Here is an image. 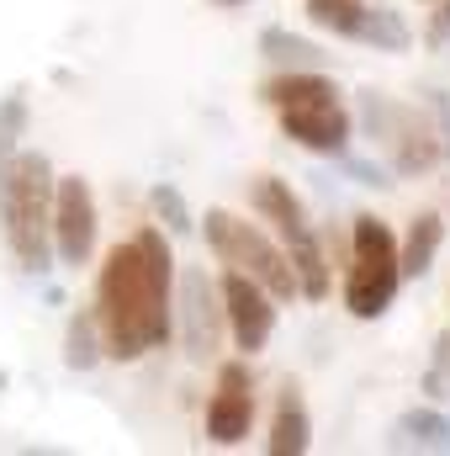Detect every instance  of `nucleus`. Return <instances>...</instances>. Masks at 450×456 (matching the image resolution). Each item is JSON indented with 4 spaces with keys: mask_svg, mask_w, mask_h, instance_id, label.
Wrapping results in <instances>:
<instances>
[{
    "mask_svg": "<svg viewBox=\"0 0 450 456\" xmlns=\"http://www.w3.org/2000/svg\"><path fill=\"white\" fill-rule=\"evenodd\" d=\"M96 330L101 355L143 361L175 335V249L165 228L149 224L107 249L96 271Z\"/></svg>",
    "mask_w": 450,
    "mask_h": 456,
    "instance_id": "obj_1",
    "label": "nucleus"
},
{
    "mask_svg": "<svg viewBox=\"0 0 450 456\" xmlns=\"http://www.w3.org/2000/svg\"><path fill=\"white\" fill-rule=\"evenodd\" d=\"M260 102L281 117V133L308 154H344L355 138V117L339 102L334 80L324 69H281L260 86Z\"/></svg>",
    "mask_w": 450,
    "mask_h": 456,
    "instance_id": "obj_2",
    "label": "nucleus"
},
{
    "mask_svg": "<svg viewBox=\"0 0 450 456\" xmlns=\"http://www.w3.org/2000/svg\"><path fill=\"white\" fill-rule=\"evenodd\" d=\"M53 165L37 149H16V159L0 175V233L21 271L43 276L53 265Z\"/></svg>",
    "mask_w": 450,
    "mask_h": 456,
    "instance_id": "obj_3",
    "label": "nucleus"
},
{
    "mask_svg": "<svg viewBox=\"0 0 450 456\" xmlns=\"http://www.w3.org/2000/svg\"><path fill=\"white\" fill-rule=\"evenodd\" d=\"M403 271H398V239L376 213H360L350 228V276H344V308L350 319H382L398 303Z\"/></svg>",
    "mask_w": 450,
    "mask_h": 456,
    "instance_id": "obj_4",
    "label": "nucleus"
},
{
    "mask_svg": "<svg viewBox=\"0 0 450 456\" xmlns=\"http://www.w3.org/2000/svg\"><path fill=\"white\" fill-rule=\"evenodd\" d=\"M207 249L223 260L228 271H244L249 281H260L276 303H292L297 297V276H292V260H286V249L265 233V228H254L249 218H238V213H228V208H207Z\"/></svg>",
    "mask_w": 450,
    "mask_h": 456,
    "instance_id": "obj_5",
    "label": "nucleus"
},
{
    "mask_svg": "<svg viewBox=\"0 0 450 456\" xmlns=\"http://www.w3.org/2000/svg\"><path fill=\"white\" fill-rule=\"evenodd\" d=\"M360 127L371 138H382V149L392 154V170L398 175H430L446 149H440V127L419 107H403L382 91H360Z\"/></svg>",
    "mask_w": 450,
    "mask_h": 456,
    "instance_id": "obj_6",
    "label": "nucleus"
},
{
    "mask_svg": "<svg viewBox=\"0 0 450 456\" xmlns=\"http://www.w3.org/2000/svg\"><path fill=\"white\" fill-rule=\"evenodd\" d=\"M175 335L186 345V361H197V366L218 361V350H223L228 335L223 297H218V281L202 265H186L181 281H175Z\"/></svg>",
    "mask_w": 450,
    "mask_h": 456,
    "instance_id": "obj_7",
    "label": "nucleus"
},
{
    "mask_svg": "<svg viewBox=\"0 0 450 456\" xmlns=\"http://www.w3.org/2000/svg\"><path fill=\"white\" fill-rule=\"evenodd\" d=\"M96 197H91V181L85 175H59L53 181V255L69 265V271H80L91 255H96Z\"/></svg>",
    "mask_w": 450,
    "mask_h": 456,
    "instance_id": "obj_8",
    "label": "nucleus"
},
{
    "mask_svg": "<svg viewBox=\"0 0 450 456\" xmlns=\"http://www.w3.org/2000/svg\"><path fill=\"white\" fill-rule=\"evenodd\" d=\"M218 297H223V319H228L233 345L244 355H260L270 345V335H276V297L260 281H249L244 271H228L218 281Z\"/></svg>",
    "mask_w": 450,
    "mask_h": 456,
    "instance_id": "obj_9",
    "label": "nucleus"
},
{
    "mask_svg": "<svg viewBox=\"0 0 450 456\" xmlns=\"http://www.w3.org/2000/svg\"><path fill=\"white\" fill-rule=\"evenodd\" d=\"M249 425H254V377L244 361H223L213 403H207V441L238 446V441H249Z\"/></svg>",
    "mask_w": 450,
    "mask_h": 456,
    "instance_id": "obj_10",
    "label": "nucleus"
},
{
    "mask_svg": "<svg viewBox=\"0 0 450 456\" xmlns=\"http://www.w3.org/2000/svg\"><path fill=\"white\" fill-rule=\"evenodd\" d=\"M249 202H254V213H260L265 224H276L281 244H297V239H308V233H313L302 197H297L281 175H254V181H249Z\"/></svg>",
    "mask_w": 450,
    "mask_h": 456,
    "instance_id": "obj_11",
    "label": "nucleus"
},
{
    "mask_svg": "<svg viewBox=\"0 0 450 456\" xmlns=\"http://www.w3.org/2000/svg\"><path fill=\"white\" fill-rule=\"evenodd\" d=\"M313 446V414H308V398L297 382H286L276 393V414H270V436H265V452L270 456H302Z\"/></svg>",
    "mask_w": 450,
    "mask_h": 456,
    "instance_id": "obj_12",
    "label": "nucleus"
},
{
    "mask_svg": "<svg viewBox=\"0 0 450 456\" xmlns=\"http://www.w3.org/2000/svg\"><path fill=\"white\" fill-rule=\"evenodd\" d=\"M440 244H446V218H440V213H419V218L408 224V239L398 244V271H403V281H408V276H414V281L430 276Z\"/></svg>",
    "mask_w": 450,
    "mask_h": 456,
    "instance_id": "obj_13",
    "label": "nucleus"
},
{
    "mask_svg": "<svg viewBox=\"0 0 450 456\" xmlns=\"http://www.w3.org/2000/svg\"><path fill=\"white\" fill-rule=\"evenodd\" d=\"M387 446L392 452H446L450 456V419L440 409H408V414H398Z\"/></svg>",
    "mask_w": 450,
    "mask_h": 456,
    "instance_id": "obj_14",
    "label": "nucleus"
},
{
    "mask_svg": "<svg viewBox=\"0 0 450 456\" xmlns=\"http://www.w3.org/2000/svg\"><path fill=\"white\" fill-rule=\"evenodd\" d=\"M355 43H366V48H376V53H408L414 32H408V21H403L392 5H366V16H360V27H355Z\"/></svg>",
    "mask_w": 450,
    "mask_h": 456,
    "instance_id": "obj_15",
    "label": "nucleus"
},
{
    "mask_svg": "<svg viewBox=\"0 0 450 456\" xmlns=\"http://www.w3.org/2000/svg\"><path fill=\"white\" fill-rule=\"evenodd\" d=\"M260 59H270L281 69H324V48L297 37V32H286V27H265L260 32Z\"/></svg>",
    "mask_w": 450,
    "mask_h": 456,
    "instance_id": "obj_16",
    "label": "nucleus"
},
{
    "mask_svg": "<svg viewBox=\"0 0 450 456\" xmlns=\"http://www.w3.org/2000/svg\"><path fill=\"white\" fill-rule=\"evenodd\" d=\"M96 361H101V330H96V314L80 308L64 330V366L69 371H96Z\"/></svg>",
    "mask_w": 450,
    "mask_h": 456,
    "instance_id": "obj_17",
    "label": "nucleus"
},
{
    "mask_svg": "<svg viewBox=\"0 0 450 456\" xmlns=\"http://www.w3.org/2000/svg\"><path fill=\"white\" fill-rule=\"evenodd\" d=\"M302 11H308L313 27H324L334 37H355V27L366 16V0H302Z\"/></svg>",
    "mask_w": 450,
    "mask_h": 456,
    "instance_id": "obj_18",
    "label": "nucleus"
},
{
    "mask_svg": "<svg viewBox=\"0 0 450 456\" xmlns=\"http://www.w3.org/2000/svg\"><path fill=\"white\" fill-rule=\"evenodd\" d=\"M21 133H27V91L16 86V91L0 96V175L16 159V149H21Z\"/></svg>",
    "mask_w": 450,
    "mask_h": 456,
    "instance_id": "obj_19",
    "label": "nucleus"
},
{
    "mask_svg": "<svg viewBox=\"0 0 450 456\" xmlns=\"http://www.w3.org/2000/svg\"><path fill=\"white\" fill-rule=\"evenodd\" d=\"M149 208H154V218H159L165 233H191V228H197L186 197H181V186H170V181H159V186L149 191Z\"/></svg>",
    "mask_w": 450,
    "mask_h": 456,
    "instance_id": "obj_20",
    "label": "nucleus"
},
{
    "mask_svg": "<svg viewBox=\"0 0 450 456\" xmlns=\"http://www.w3.org/2000/svg\"><path fill=\"white\" fill-rule=\"evenodd\" d=\"M339 159H344V170H350V175H355L360 186H392V175H387L382 165H366V159H350V149H344Z\"/></svg>",
    "mask_w": 450,
    "mask_h": 456,
    "instance_id": "obj_21",
    "label": "nucleus"
},
{
    "mask_svg": "<svg viewBox=\"0 0 450 456\" xmlns=\"http://www.w3.org/2000/svg\"><path fill=\"white\" fill-rule=\"evenodd\" d=\"M424 43H430V48H446V43H450V0H440V11L430 16V32H424Z\"/></svg>",
    "mask_w": 450,
    "mask_h": 456,
    "instance_id": "obj_22",
    "label": "nucleus"
},
{
    "mask_svg": "<svg viewBox=\"0 0 450 456\" xmlns=\"http://www.w3.org/2000/svg\"><path fill=\"white\" fill-rule=\"evenodd\" d=\"M207 5H223V11H238V5H249V0H207Z\"/></svg>",
    "mask_w": 450,
    "mask_h": 456,
    "instance_id": "obj_23",
    "label": "nucleus"
},
{
    "mask_svg": "<svg viewBox=\"0 0 450 456\" xmlns=\"http://www.w3.org/2000/svg\"><path fill=\"white\" fill-rule=\"evenodd\" d=\"M5 387H11V377H5V371H0V398H5Z\"/></svg>",
    "mask_w": 450,
    "mask_h": 456,
    "instance_id": "obj_24",
    "label": "nucleus"
}]
</instances>
